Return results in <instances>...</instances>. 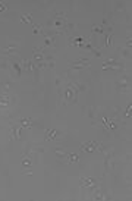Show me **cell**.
I'll return each mask as SVG.
<instances>
[{"instance_id":"30bf717a","label":"cell","mask_w":132,"mask_h":201,"mask_svg":"<svg viewBox=\"0 0 132 201\" xmlns=\"http://www.w3.org/2000/svg\"><path fill=\"white\" fill-rule=\"evenodd\" d=\"M32 56H34V59L37 60V63H38V62H44V56H43V50H41V49L34 47V49H32Z\"/></svg>"},{"instance_id":"52a82bcc","label":"cell","mask_w":132,"mask_h":201,"mask_svg":"<svg viewBox=\"0 0 132 201\" xmlns=\"http://www.w3.org/2000/svg\"><path fill=\"white\" fill-rule=\"evenodd\" d=\"M57 137H59V131L57 129H46V132H44V138L47 141H56Z\"/></svg>"},{"instance_id":"9c48e42d","label":"cell","mask_w":132,"mask_h":201,"mask_svg":"<svg viewBox=\"0 0 132 201\" xmlns=\"http://www.w3.org/2000/svg\"><path fill=\"white\" fill-rule=\"evenodd\" d=\"M18 125L22 129H31L32 128V119H29V117H21L18 120Z\"/></svg>"},{"instance_id":"603a6c76","label":"cell","mask_w":132,"mask_h":201,"mask_svg":"<svg viewBox=\"0 0 132 201\" xmlns=\"http://www.w3.org/2000/svg\"><path fill=\"white\" fill-rule=\"evenodd\" d=\"M91 31H93V32H97V34H103V32H104L103 28H100V26H97V25H93V26H91Z\"/></svg>"},{"instance_id":"ffe728a7","label":"cell","mask_w":132,"mask_h":201,"mask_svg":"<svg viewBox=\"0 0 132 201\" xmlns=\"http://www.w3.org/2000/svg\"><path fill=\"white\" fill-rule=\"evenodd\" d=\"M21 21L22 22H25V24H32V16L29 15V13H26V15H21Z\"/></svg>"},{"instance_id":"277c9868","label":"cell","mask_w":132,"mask_h":201,"mask_svg":"<svg viewBox=\"0 0 132 201\" xmlns=\"http://www.w3.org/2000/svg\"><path fill=\"white\" fill-rule=\"evenodd\" d=\"M0 52L4 53V54H16V52H18V43H9L6 47H1Z\"/></svg>"},{"instance_id":"4fadbf2b","label":"cell","mask_w":132,"mask_h":201,"mask_svg":"<svg viewBox=\"0 0 132 201\" xmlns=\"http://www.w3.org/2000/svg\"><path fill=\"white\" fill-rule=\"evenodd\" d=\"M65 159H66L69 163H78V162H79V156L75 154V153H69V154H66Z\"/></svg>"},{"instance_id":"d6986e66","label":"cell","mask_w":132,"mask_h":201,"mask_svg":"<svg viewBox=\"0 0 132 201\" xmlns=\"http://www.w3.org/2000/svg\"><path fill=\"white\" fill-rule=\"evenodd\" d=\"M103 65H109V66H121V62L119 60H115V59H107L103 62Z\"/></svg>"},{"instance_id":"ba28073f","label":"cell","mask_w":132,"mask_h":201,"mask_svg":"<svg viewBox=\"0 0 132 201\" xmlns=\"http://www.w3.org/2000/svg\"><path fill=\"white\" fill-rule=\"evenodd\" d=\"M21 66H22V71H25V72H34L35 71V65L28 59H24L21 62Z\"/></svg>"},{"instance_id":"cb8c5ba5","label":"cell","mask_w":132,"mask_h":201,"mask_svg":"<svg viewBox=\"0 0 132 201\" xmlns=\"http://www.w3.org/2000/svg\"><path fill=\"white\" fill-rule=\"evenodd\" d=\"M56 156H57V157L65 159V157H66V153H65V151H60V150H56Z\"/></svg>"},{"instance_id":"44dd1931","label":"cell","mask_w":132,"mask_h":201,"mask_svg":"<svg viewBox=\"0 0 132 201\" xmlns=\"http://www.w3.org/2000/svg\"><path fill=\"white\" fill-rule=\"evenodd\" d=\"M131 107H132V103L129 101V104H128L126 109L123 110V116H125V117H131Z\"/></svg>"},{"instance_id":"7402d4cb","label":"cell","mask_w":132,"mask_h":201,"mask_svg":"<svg viewBox=\"0 0 132 201\" xmlns=\"http://www.w3.org/2000/svg\"><path fill=\"white\" fill-rule=\"evenodd\" d=\"M32 32H34V34H41V32H43V31H41V26L32 24Z\"/></svg>"},{"instance_id":"8fae6325","label":"cell","mask_w":132,"mask_h":201,"mask_svg":"<svg viewBox=\"0 0 132 201\" xmlns=\"http://www.w3.org/2000/svg\"><path fill=\"white\" fill-rule=\"evenodd\" d=\"M10 104H12V100H10V97H9L7 94L0 96V109H6V107H9Z\"/></svg>"},{"instance_id":"5b68a950","label":"cell","mask_w":132,"mask_h":201,"mask_svg":"<svg viewBox=\"0 0 132 201\" xmlns=\"http://www.w3.org/2000/svg\"><path fill=\"white\" fill-rule=\"evenodd\" d=\"M88 43V40L87 38H84V37H81V35H76L75 38H72L71 40V46H75V47H81V49H84V46Z\"/></svg>"},{"instance_id":"484cf974","label":"cell","mask_w":132,"mask_h":201,"mask_svg":"<svg viewBox=\"0 0 132 201\" xmlns=\"http://www.w3.org/2000/svg\"><path fill=\"white\" fill-rule=\"evenodd\" d=\"M126 46H128V47L131 49V46H132V40H131V37H129L128 40H126Z\"/></svg>"},{"instance_id":"d4e9b609","label":"cell","mask_w":132,"mask_h":201,"mask_svg":"<svg viewBox=\"0 0 132 201\" xmlns=\"http://www.w3.org/2000/svg\"><path fill=\"white\" fill-rule=\"evenodd\" d=\"M6 9H7V6H6L3 1H0V12H4Z\"/></svg>"},{"instance_id":"2e32d148","label":"cell","mask_w":132,"mask_h":201,"mask_svg":"<svg viewBox=\"0 0 132 201\" xmlns=\"http://www.w3.org/2000/svg\"><path fill=\"white\" fill-rule=\"evenodd\" d=\"M63 21H65V19L54 18V19L51 21V26H53V28H62V25H63Z\"/></svg>"},{"instance_id":"5bb4252c","label":"cell","mask_w":132,"mask_h":201,"mask_svg":"<svg viewBox=\"0 0 132 201\" xmlns=\"http://www.w3.org/2000/svg\"><path fill=\"white\" fill-rule=\"evenodd\" d=\"M112 44H113V35H112V31H107V34H106V43H104V46H106V47H112Z\"/></svg>"},{"instance_id":"4316f807","label":"cell","mask_w":132,"mask_h":201,"mask_svg":"<svg viewBox=\"0 0 132 201\" xmlns=\"http://www.w3.org/2000/svg\"><path fill=\"white\" fill-rule=\"evenodd\" d=\"M22 173H25V175H32V172H31V170H25V172H22Z\"/></svg>"},{"instance_id":"9a60e30c","label":"cell","mask_w":132,"mask_h":201,"mask_svg":"<svg viewBox=\"0 0 132 201\" xmlns=\"http://www.w3.org/2000/svg\"><path fill=\"white\" fill-rule=\"evenodd\" d=\"M31 157L28 156V154H25V156H22V167H29L31 166Z\"/></svg>"},{"instance_id":"6da1fadb","label":"cell","mask_w":132,"mask_h":201,"mask_svg":"<svg viewBox=\"0 0 132 201\" xmlns=\"http://www.w3.org/2000/svg\"><path fill=\"white\" fill-rule=\"evenodd\" d=\"M81 150L85 153H94V151H104V145L97 141H87L81 144Z\"/></svg>"},{"instance_id":"e0dca14e","label":"cell","mask_w":132,"mask_h":201,"mask_svg":"<svg viewBox=\"0 0 132 201\" xmlns=\"http://www.w3.org/2000/svg\"><path fill=\"white\" fill-rule=\"evenodd\" d=\"M12 68H13V71L16 72V77H21V75H22V66H21L19 63L13 62V63H12Z\"/></svg>"},{"instance_id":"8992f818","label":"cell","mask_w":132,"mask_h":201,"mask_svg":"<svg viewBox=\"0 0 132 201\" xmlns=\"http://www.w3.org/2000/svg\"><path fill=\"white\" fill-rule=\"evenodd\" d=\"M21 132H22V128H21V126H16V125H12V126H10L9 134H10V138H12V139L18 141L19 137H21Z\"/></svg>"},{"instance_id":"ac0fdd59","label":"cell","mask_w":132,"mask_h":201,"mask_svg":"<svg viewBox=\"0 0 132 201\" xmlns=\"http://www.w3.org/2000/svg\"><path fill=\"white\" fill-rule=\"evenodd\" d=\"M53 44H54V37L46 35V38H44V46H46V47H50V46H53Z\"/></svg>"},{"instance_id":"7a4b0ae2","label":"cell","mask_w":132,"mask_h":201,"mask_svg":"<svg viewBox=\"0 0 132 201\" xmlns=\"http://www.w3.org/2000/svg\"><path fill=\"white\" fill-rule=\"evenodd\" d=\"M79 184H81V187L82 188H90L91 191H94L96 188H97V179L96 178H91V176H82L81 179H79Z\"/></svg>"},{"instance_id":"7c38bea8","label":"cell","mask_w":132,"mask_h":201,"mask_svg":"<svg viewBox=\"0 0 132 201\" xmlns=\"http://www.w3.org/2000/svg\"><path fill=\"white\" fill-rule=\"evenodd\" d=\"M118 88H119V91H122V93L128 91V90H129V82H128V79H126V78H122V79L118 82Z\"/></svg>"},{"instance_id":"3957f363","label":"cell","mask_w":132,"mask_h":201,"mask_svg":"<svg viewBox=\"0 0 132 201\" xmlns=\"http://www.w3.org/2000/svg\"><path fill=\"white\" fill-rule=\"evenodd\" d=\"M75 93H76V88L72 85V84H69V85H66V88L63 90V96H65V100L66 101H71V100H75L76 97H75Z\"/></svg>"}]
</instances>
